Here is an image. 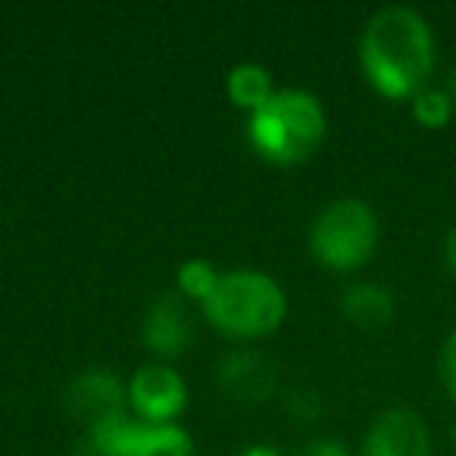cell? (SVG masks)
I'll return each mask as SVG.
<instances>
[{
  "label": "cell",
  "instance_id": "6da1fadb",
  "mask_svg": "<svg viewBox=\"0 0 456 456\" xmlns=\"http://www.w3.org/2000/svg\"><path fill=\"white\" fill-rule=\"evenodd\" d=\"M360 66L369 85L387 101H412L428 88L435 69V35L412 7H385L366 22Z\"/></svg>",
  "mask_w": 456,
  "mask_h": 456
},
{
  "label": "cell",
  "instance_id": "7a4b0ae2",
  "mask_svg": "<svg viewBox=\"0 0 456 456\" xmlns=\"http://www.w3.org/2000/svg\"><path fill=\"white\" fill-rule=\"evenodd\" d=\"M200 310L219 335L232 341H260L281 329L288 297L273 275L260 269H232L222 273L219 285Z\"/></svg>",
  "mask_w": 456,
  "mask_h": 456
},
{
  "label": "cell",
  "instance_id": "3957f363",
  "mask_svg": "<svg viewBox=\"0 0 456 456\" xmlns=\"http://www.w3.org/2000/svg\"><path fill=\"white\" fill-rule=\"evenodd\" d=\"M329 132V116L313 91L281 88L273 101L250 116L248 138L273 166H297L319 151Z\"/></svg>",
  "mask_w": 456,
  "mask_h": 456
},
{
  "label": "cell",
  "instance_id": "277c9868",
  "mask_svg": "<svg viewBox=\"0 0 456 456\" xmlns=\"http://www.w3.org/2000/svg\"><path fill=\"white\" fill-rule=\"evenodd\" d=\"M379 248V216L360 197L331 200L310 228V254L335 273L366 266Z\"/></svg>",
  "mask_w": 456,
  "mask_h": 456
},
{
  "label": "cell",
  "instance_id": "5b68a950",
  "mask_svg": "<svg viewBox=\"0 0 456 456\" xmlns=\"http://www.w3.org/2000/svg\"><path fill=\"white\" fill-rule=\"evenodd\" d=\"M128 410L151 425H172L188 410V385L169 362H147L132 372Z\"/></svg>",
  "mask_w": 456,
  "mask_h": 456
},
{
  "label": "cell",
  "instance_id": "8992f818",
  "mask_svg": "<svg viewBox=\"0 0 456 456\" xmlns=\"http://www.w3.org/2000/svg\"><path fill=\"white\" fill-rule=\"evenodd\" d=\"M138 338L147 354L157 356V362H172L184 356L194 344V319H191L188 300L178 291L157 294L141 316Z\"/></svg>",
  "mask_w": 456,
  "mask_h": 456
},
{
  "label": "cell",
  "instance_id": "52a82bcc",
  "mask_svg": "<svg viewBox=\"0 0 456 456\" xmlns=\"http://www.w3.org/2000/svg\"><path fill=\"white\" fill-rule=\"evenodd\" d=\"M66 410L85 425L128 410V385L107 366H88L72 375L66 387Z\"/></svg>",
  "mask_w": 456,
  "mask_h": 456
},
{
  "label": "cell",
  "instance_id": "ba28073f",
  "mask_svg": "<svg viewBox=\"0 0 456 456\" xmlns=\"http://www.w3.org/2000/svg\"><path fill=\"white\" fill-rule=\"evenodd\" d=\"M362 456H431L428 425L403 406L385 410L362 437Z\"/></svg>",
  "mask_w": 456,
  "mask_h": 456
},
{
  "label": "cell",
  "instance_id": "9c48e42d",
  "mask_svg": "<svg viewBox=\"0 0 456 456\" xmlns=\"http://www.w3.org/2000/svg\"><path fill=\"white\" fill-rule=\"evenodd\" d=\"M216 381L238 403H263L275 394L279 369L260 350H228L216 366Z\"/></svg>",
  "mask_w": 456,
  "mask_h": 456
},
{
  "label": "cell",
  "instance_id": "30bf717a",
  "mask_svg": "<svg viewBox=\"0 0 456 456\" xmlns=\"http://www.w3.org/2000/svg\"><path fill=\"white\" fill-rule=\"evenodd\" d=\"M144 425L147 422H141L132 410L85 425V435L78 437L72 456H132Z\"/></svg>",
  "mask_w": 456,
  "mask_h": 456
},
{
  "label": "cell",
  "instance_id": "8fae6325",
  "mask_svg": "<svg viewBox=\"0 0 456 456\" xmlns=\"http://www.w3.org/2000/svg\"><path fill=\"white\" fill-rule=\"evenodd\" d=\"M394 310H397L394 294L385 285H375V281H356V285H350L341 294V313L356 329H366V331L385 329L394 319Z\"/></svg>",
  "mask_w": 456,
  "mask_h": 456
},
{
  "label": "cell",
  "instance_id": "7c38bea8",
  "mask_svg": "<svg viewBox=\"0 0 456 456\" xmlns=\"http://www.w3.org/2000/svg\"><path fill=\"white\" fill-rule=\"evenodd\" d=\"M275 91L279 88H275V82H273V72L260 63H238L225 78L228 101L250 116H254L256 110L266 107V103L273 101Z\"/></svg>",
  "mask_w": 456,
  "mask_h": 456
},
{
  "label": "cell",
  "instance_id": "4fadbf2b",
  "mask_svg": "<svg viewBox=\"0 0 456 456\" xmlns=\"http://www.w3.org/2000/svg\"><path fill=\"white\" fill-rule=\"evenodd\" d=\"M132 456H197L194 437L182 425H144Z\"/></svg>",
  "mask_w": 456,
  "mask_h": 456
},
{
  "label": "cell",
  "instance_id": "5bb4252c",
  "mask_svg": "<svg viewBox=\"0 0 456 456\" xmlns=\"http://www.w3.org/2000/svg\"><path fill=\"white\" fill-rule=\"evenodd\" d=\"M222 273L213 266L209 260H184L182 266H178L175 273V291L182 294L184 300H194V304H207L209 294L216 291V285H219Z\"/></svg>",
  "mask_w": 456,
  "mask_h": 456
},
{
  "label": "cell",
  "instance_id": "9a60e30c",
  "mask_svg": "<svg viewBox=\"0 0 456 456\" xmlns=\"http://www.w3.org/2000/svg\"><path fill=\"white\" fill-rule=\"evenodd\" d=\"M410 103H412V116H416V122L425 128H444L450 119H453V110H456L453 97H450L444 88H431V85L419 91Z\"/></svg>",
  "mask_w": 456,
  "mask_h": 456
},
{
  "label": "cell",
  "instance_id": "2e32d148",
  "mask_svg": "<svg viewBox=\"0 0 456 456\" xmlns=\"http://www.w3.org/2000/svg\"><path fill=\"white\" fill-rule=\"evenodd\" d=\"M437 372L447 387V394L456 400V331H450L447 341L441 344V354H437Z\"/></svg>",
  "mask_w": 456,
  "mask_h": 456
},
{
  "label": "cell",
  "instance_id": "e0dca14e",
  "mask_svg": "<svg viewBox=\"0 0 456 456\" xmlns=\"http://www.w3.org/2000/svg\"><path fill=\"white\" fill-rule=\"evenodd\" d=\"M288 412L297 419H304V422H313V419H319V412H322V397L313 391H297L291 394V400H288Z\"/></svg>",
  "mask_w": 456,
  "mask_h": 456
},
{
  "label": "cell",
  "instance_id": "ac0fdd59",
  "mask_svg": "<svg viewBox=\"0 0 456 456\" xmlns=\"http://www.w3.org/2000/svg\"><path fill=\"white\" fill-rule=\"evenodd\" d=\"M300 456H350V450L338 437H316V441L306 444Z\"/></svg>",
  "mask_w": 456,
  "mask_h": 456
},
{
  "label": "cell",
  "instance_id": "d6986e66",
  "mask_svg": "<svg viewBox=\"0 0 456 456\" xmlns=\"http://www.w3.org/2000/svg\"><path fill=\"white\" fill-rule=\"evenodd\" d=\"M444 263H447V269L456 275V225L447 232V238H444Z\"/></svg>",
  "mask_w": 456,
  "mask_h": 456
},
{
  "label": "cell",
  "instance_id": "ffe728a7",
  "mask_svg": "<svg viewBox=\"0 0 456 456\" xmlns=\"http://www.w3.org/2000/svg\"><path fill=\"white\" fill-rule=\"evenodd\" d=\"M238 456H285L279 447H273V444H250V447H244Z\"/></svg>",
  "mask_w": 456,
  "mask_h": 456
},
{
  "label": "cell",
  "instance_id": "44dd1931",
  "mask_svg": "<svg viewBox=\"0 0 456 456\" xmlns=\"http://www.w3.org/2000/svg\"><path fill=\"white\" fill-rule=\"evenodd\" d=\"M444 91H447L450 97H453V103H456V66L450 69V76H447V85H444Z\"/></svg>",
  "mask_w": 456,
  "mask_h": 456
},
{
  "label": "cell",
  "instance_id": "7402d4cb",
  "mask_svg": "<svg viewBox=\"0 0 456 456\" xmlns=\"http://www.w3.org/2000/svg\"><path fill=\"white\" fill-rule=\"evenodd\" d=\"M453 444H456V425H453Z\"/></svg>",
  "mask_w": 456,
  "mask_h": 456
}]
</instances>
